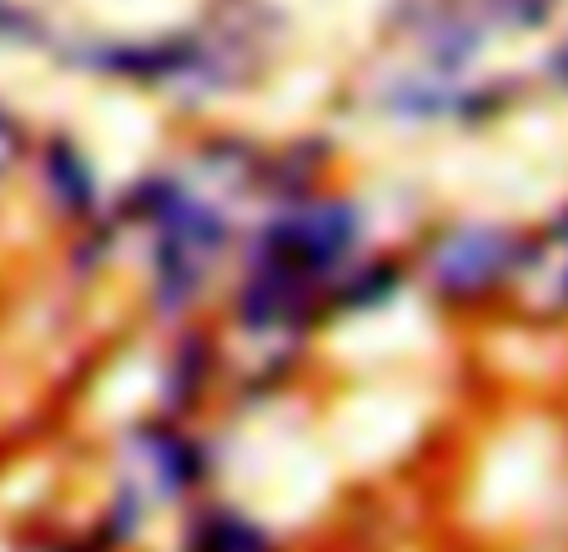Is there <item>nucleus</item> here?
Instances as JSON below:
<instances>
[{
    "label": "nucleus",
    "mask_w": 568,
    "mask_h": 552,
    "mask_svg": "<svg viewBox=\"0 0 568 552\" xmlns=\"http://www.w3.org/2000/svg\"><path fill=\"white\" fill-rule=\"evenodd\" d=\"M508 272H518V252L504 232L494 226H458V232L438 236V246L428 252V282L438 297L468 301L494 292Z\"/></svg>",
    "instance_id": "f257e3e1"
},
{
    "label": "nucleus",
    "mask_w": 568,
    "mask_h": 552,
    "mask_svg": "<svg viewBox=\"0 0 568 552\" xmlns=\"http://www.w3.org/2000/svg\"><path fill=\"white\" fill-rule=\"evenodd\" d=\"M353 236H357V222L343 202H312V206H297V212L282 216V222L262 236L257 256L292 266V272H302L312 282L317 272L343 262Z\"/></svg>",
    "instance_id": "f03ea898"
},
{
    "label": "nucleus",
    "mask_w": 568,
    "mask_h": 552,
    "mask_svg": "<svg viewBox=\"0 0 568 552\" xmlns=\"http://www.w3.org/2000/svg\"><path fill=\"white\" fill-rule=\"evenodd\" d=\"M131 457H136V482L146 492H156V498H182L196 482V472H202L192 442L176 437L172 427H146V432H136Z\"/></svg>",
    "instance_id": "7ed1b4c3"
},
{
    "label": "nucleus",
    "mask_w": 568,
    "mask_h": 552,
    "mask_svg": "<svg viewBox=\"0 0 568 552\" xmlns=\"http://www.w3.org/2000/svg\"><path fill=\"white\" fill-rule=\"evenodd\" d=\"M192 552H272V542H267V532L252 528L247 518H232V512H212V518L196 522Z\"/></svg>",
    "instance_id": "20e7f679"
},
{
    "label": "nucleus",
    "mask_w": 568,
    "mask_h": 552,
    "mask_svg": "<svg viewBox=\"0 0 568 552\" xmlns=\"http://www.w3.org/2000/svg\"><path fill=\"white\" fill-rule=\"evenodd\" d=\"M11 156H16V131L11 121H0V166H11Z\"/></svg>",
    "instance_id": "39448f33"
},
{
    "label": "nucleus",
    "mask_w": 568,
    "mask_h": 552,
    "mask_svg": "<svg viewBox=\"0 0 568 552\" xmlns=\"http://www.w3.org/2000/svg\"><path fill=\"white\" fill-rule=\"evenodd\" d=\"M0 552H26V548H16V542H0Z\"/></svg>",
    "instance_id": "423d86ee"
}]
</instances>
